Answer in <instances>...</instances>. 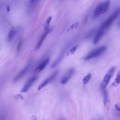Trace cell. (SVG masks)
<instances>
[{
    "label": "cell",
    "instance_id": "obj_6",
    "mask_svg": "<svg viewBox=\"0 0 120 120\" xmlns=\"http://www.w3.org/2000/svg\"><path fill=\"white\" fill-rule=\"evenodd\" d=\"M74 72L73 69H71L69 70L65 75L61 79L60 82L63 84L66 83L73 75Z\"/></svg>",
    "mask_w": 120,
    "mask_h": 120
},
{
    "label": "cell",
    "instance_id": "obj_20",
    "mask_svg": "<svg viewBox=\"0 0 120 120\" xmlns=\"http://www.w3.org/2000/svg\"><path fill=\"white\" fill-rule=\"evenodd\" d=\"M7 9L8 11H10V8L9 6H7Z\"/></svg>",
    "mask_w": 120,
    "mask_h": 120
},
{
    "label": "cell",
    "instance_id": "obj_11",
    "mask_svg": "<svg viewBox=\"0 0 120 120\" xmlns=\"http://www.w3.org/2000/svg\"><path fill=\"white\" fill-rule=\"evenodd\" d=\"M120 83V70L118 72L114 82L112 84L113 86H116Z\"/></svg>",
    "mask_w": 120,
    "mask_h": 120
},
{
    "label": "cell",
    "instance_id": "obj_5",
    "mask_svg": "<svg viewBox=\"0 0 120 120\" xmlns=\"http://www.w3.org/2000/svg\"><path fill=\"white\" fill-rule=\"evenodd\" d=\"M58 73V71L54 72L50 76L45 79L38 86V90H40L51 82L56 76Z\"/></svg>",
    "mask_w": 120,
    "mask_h": 120
},
{
    "label": "cell",
    "instance_id": "obj_7",
    "mask_svg": "<svg viewBox=\"0 0 120 120\" xmlns=\"http://www.w3.org/2000/svg\"><path fill=\"white\" fill-rule=\"evenodd\" d=\"M103 96V101L105 107L108 110L110 106V101L109 99L106 90L104 89H101Z\"/></svg>",
    "mask_w": 120,
    "mask_h": 120
},
{
    "label": "cell",
    "instance_id": "obj_18",
    "mask_svg": "<svg viewBox=\"0 0 120 120\" xmlns=\"http://www.w3.org/2000/svg\"><path fill=\"white\" fill-rule=\"evenodd\" d=\"M78 46H76L73 48L71 50L70 52L71 54H73L75 51L78 47Z\"/></svg>",
    "mask_w": 120,
    "mask_h": 120
},
{
    "label": "cell",
    "instance_id": "obj_19",
    "mask_svg": "<svg viewBox=\"0 0 120 120\" xmlns=\"http://www.w3.org/2000/svg\"><path fill=\"white\" fill-rule=\"evenodd\" d=\"M15 98L18 99L20 98L22 99H23V97L22 95L21 94H18L16 95L15 97Z\"/></svg>",
    "mask_w": 120,
    "mask_h": 120
},
{
    "label": "cell",
    "instance_id": "obj_15",
    "mask_svg": "<svg viewBox=\"0 0 120 120\" xmlns=\"http://www.w3.org/2000/svg\"><path fill=\"white\" fill-rule=\"evenodd\" d=\"M61 59V58L60 57L55 61L51 65V68H53L56 67L59 63V61Z\"/></svg>",
    "mask_w": 120,
    "mask_h": 120
},
{
    "label": "cell",
    "instance_id": "obj_3",
    "mask_svg": "<svg viewBox=\"0 0 120 120\" xmlns=\"http://www.w3.org/2000/svg\"><path fill=\"white\" fill-rule=\"evenodd\" d=\"M106 49V48L105 46H101L91 52L85 57L84 59L86 60H88L97 57L103 53Z\"/></svg>",
    "mask_w": 120,
    "mask_h": 120
},
{
    "label": "cell",
    "instance_id": "obj_14",
    "mask_svg": "<svg viewBox=\"0 0 120 120\" xmlns=\"http://www.w3.org/2000/svg\"><path fill=\"white\" fill-rule=\"evenodd\" d=\"M51 16H49L44 26V29L46 31L49 29V23L52 19Z\"/></svg>",
    "mask_w": 120,
    "mask_h": 120
},
{
    "label": "cell",
    "instance_id": "obj_10",
    "mask_svg": "<svg viewBox=\"0 0 120 120\" xmlns=\"http://www.w3.org/2000/svg\"><path fill=\"white\" fill-rule=\"evenodd\" d=\"M27 70V67H26L21 70L14 78L12 82L15 83L19 80L25 75Z\"/></svg>",
    "mask_w": 120,
    "mask_h": 120
},
{
    "label": "cell",
    "instance_id": "obj_4",
    "mask_svg": "<svg viewBox=\"0 0 120 120\" xmlns=\"http://www.w3.org/2000/svg\"><path fill=\"white\" fill-rule=\"evenodd\" d=\"M37 75H34L30 78L26 82L20 90L21 92L27 91L37 78Z\"/></svg>",
    "mask_w": 120,
    "mask_h": 120
},
{
    "label": "cell",
    "instance_id": "obj_16",
    "mask_svg": "<svg viewBox=\"0 0 120 120\" xmlns=\"http://www.w3.org/2000/svg\"><path fill=\"white\" fill-rule=\"evenodd\" d=\"M23 40L21 39L18 43L16 49V50L17 51H19L20 50L23 42Z\"/></svg>",
    "mask_w": 120,
    "mask_h": 120
},
{
    "label": "cell",
    "instance_id": "obj_2",
    "mask_svg": "<svg viewBox=\"0 0 120 120\" xmlns=\"http://www.w3.org/2000/svg\"><path fill=\"white\" fill-rule=\"evenodd\" d=\"M115 69V67H111L105 75L100 85L101 89H105L109 83Z\"/></svg>",
    "mask_w": 120,
    "mask_h": 120
},
{
    "label": "cell",
    "instance_id": "obj_9",
    "mask_svg": "<svg viewBox=\"0 0 120 120\" xmlns=\"http://www.w3.org/2000/svg\"><path fill=\"white\" fill-rule=\"evenodd\" d=\"M49 61V59L48 58L44 60L40 65L37 67L34 70L35 73H38L44 69Z\"/></svg>",
    "mask_w": 120,
    "mask_h": 120
},
{
    "label": "cell",
    "instance_id": "obj_1",
    "mask_svg": "<svg viewBox=\"0 0 120 120\" xmlns=\"http://www.w3.org/2000/svg\"><path fill=\"white\" fill-rule=\"evenodd\" d=\"M110 4L109 1L107 0L98 5L94 12V16L97 17L105 13L108 9Z\"/></svg>",
    "mask_w": 120,
    "mask_h": 120
},
{
    "label": "cell",
    "instance_id": "obj_12",
    "mask_svg": "<svg viewBox=\"0 0 120 120\" xmlns=\"http://www.w3.org/2000/svg\"><path fill=\"white\" fill-rule=\"evenodd\" d=\"M16 33V31L14 28L11 29L9 31L8 37V39L9 41L12 39Z\"/></svg>",
    "mask_w": 120,
    "mask_h": 120
},
{
    "label": "cell",
    "instance_id": "obj_8",
    "mask_svg": "<svg viewBox=\"0 0 120 120\" xmlns=\"http://www.w3.org/2000/svg\"><path fill=\"white\" fill-rule=\"evenodd\" d=\"M51 29H49L46 30L41 36L38 43L35 48V50L36 51L38 50L41 47L43 42L46 37L47 34L50 32Z\"/></svg>",
    "mask_w": 120,
    "mask_h": 120
},
{
    "label": "cell",
    "instance_id": "obj_21",
    "mask_svg": "<svg viewBox=\"0 0 120 120\" xmlns=\"http://www.w3.org/2000/svg\"><path fill=\"white\" fill-rule=\"evenodd\" d=\"M119 115H120V113L119 114Z\"/></svg>",
    "mask_w": 120,
    "mask_h": 120
},
{
    "label": "cell",
    "instance_id": "obj_17",
    "mask_svg": "<svg viewBox=\"0 0 120 120\" xmlns=\"http://www.w3.org/2000/svg\"><path fill=\"white\" fill-rule=\"evenodd\" d=\"M114 107L117 110L120 112V103L115 104Z\"/></svg>",
    "mask_w": 120,
    "mask_h": 120
},
{
    "label": "cell",
    "instance_id": "obj_13",
    "mask_svg": "<svg viewBox=\"0 0 120 120\" xmlns=\"http://www.w3.org/2000/svg\"><path fill=\"white\" fill-rule=\"evenodd\" d=\"M91 74H89L83 78V82L84 84L85 85L87 83L91 78Z\"/></svg>",
    "mask_w": 120,
    "mask_h": 120
}]
</instances>
